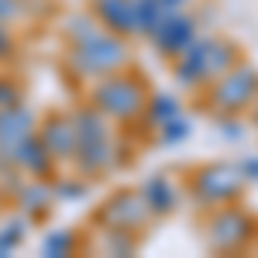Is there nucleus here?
I'll list each match as a JSON object with an SVG mask.
<instances>
[{
    "label": "nucleus",
    "instance_id": "1",
    "mask_svg": "<svg viewBox=\"0 0 258 258\" xmlns=\"http://www.w3.org/2000/svg\"><path fill=\"white\" fill-rule=\"evenodd\" d=\"M145 100H148V83L127 66L93 80V90H90V103L117 124H131L135 117H141Z\"/></svg>",
    "mask_w": 258,
    "mask_h": 258
},
{
    "label": "nucleus",
    "instance_id": "2",
    "mask_svg": "<svg viewBox=\"0 0 258 258\" xmlns=\"http://www.w3.org/2000/svg\"><path fill=\"white\" fill-rule=\"evenodd\" d=\"M66 66H69V73H73L76 80L93 83V80H100V76L120 69V66H127V45H124L120 35L100 31V35H93L90 41L73 45Z\"/></svg>",
    "mask_w": 258,
    "mask_h": 258
},
{
    "label": "nucleus",
    "instance_id": "3",
    "mask_svg": "<svg viewBox=\"0 0 258 258\" xmlns=\"http://www.w3.org/2000/svg\"><path fill=\"white\" fill-rule=\"evenodd\" d=\"M248 179L241 176L238 162H207L193 169L189 176V197L197 207H224V203H238L244 193Z\"/></svg>",
    "mask_w": 258,
    "mask_h": 258
},
{
    "label": "nucleus",
    "instance_id": "4",
    "mask_svg": "<svg viewBox=\"0 0 258 258\" xmlns=\"http://www.w3.org/2000/svg\"><path fill=\"white\" fill-rule=\"evenodd\" d=\"M207 86H210L207 97H203L207 110H214L217 117L220 114H241L258 100V69L241 59L238 66H231L224 76H217Z\"/></svg>",
    "mask_w": 258,
    "mask_h": 258
},
{
    "label": "nucleus",
    "instance_id": "5",
    "mask_svg": "<svg viewBox=\"0 0 258 258\" xmlns=\"http://www.w3.org/2000/svg\"><path fill=\"white\" fill-rule=\"evenodd\" d=\"M207 244L210 251L217 255H234V251H244L258 234V220L241 210L238 203H224V207H214V214L207 217Z\"/></svg>",
    "mask_w": 258,
    "mask_h": 258
},
{
    "label": "nucleus",
    "instance_id": "6",
    "mask_svg": "<svg viewBox=\"0 0 258 258\" xmlns=\"http://www.w3.org/2000/svg\"><path fill=\"white\" fill-rule=\"evenodd\" d=\"M148 207L138 189H117L93 210V227L107 231V227H127V231H141L148 224Z\"/></svg>",
    "mask_w": 258,
    "mask_h": 258
},
{
    "label": "nucleus",
    "instance_id": "7",
    "mask_svg": "<svg viewBox=\"0 0 258 258\" xmlns=\"http://www.w3.org/2000/svg\"><path fill=\"white\" fill-rule=\"evenodd\" d=\"M200 35V24L193 14H186V11H176V14H165L159 24V31L152 35V45H155V52H159L162 59H176L179 52L189 45V41Z\"/></svg>",
    "mask_w": 258,
    "mask_h": 258
},
{
    "label": "nucleus",
    "instance_id": "8",
    "mask_svg": "<svg viewBox=\"0 0 258 258\" xmlns=\"http://www.w3.org/2000/svg\"><path fill=\"white\" fill-rule=\"evenodd\" d=\"M35 135L41 138V145L48 148V155L55 162H69L76 152V131H73V117L69 110H52L35 124Z\"/></svg>",
    "mask_w": 258,
    "mask_h": 258
},
{
    "label": "nucleus",
    "instance_id": "9",
    "mask_svg": "<svg viewBox=\"0 0 258 258\" xmlns=\"http://www.w3.org/2000/svg\"><path fill=\"white\" fill-rule=\"evenodd\" d=\"M214 45V35H197L176 59H172V76L182 90H200L203 86V66H207V52Z\"/></svg>",
    "mask_w": 258,
    "mask_h": 258
},
{
    "label": "nucleus",
    "instance_id": "10",
    "mask_svg": "<svg viewBox=\"0 0 258 258\" xmlns=\"http://www.w3.org/2000/svg\"><path fill=\"white\" fill-rule=\"evenodd\" d=\"M73 165L83 179L103 176L107 169L117 165V138H100V141H76V152H73Z\"/></svg>",
    "mask_w": 258,
    "mask_h": 258
},
{
    "label": "nucleus",
    "instance_id": "11",
    "mask_svg": "<svg viewBox=\"0 0 258 258\" xmlns=\"http://www.w3.org/2000/svg\"><path fill=\"white\" fill-rule=\"evenodd\" d=\"M11 159H14V165H18V169L31 172L35 179H52V176H55V165H59V162L48 155V148L41 145V138L35 135V131L14 141Z\"/></svg>",
    "mask_w": 258,
    "mask_h": 258
},
{
    "label": "nucleus",
    "instance_id": "12",
    "mask_svg": "<svg viewBox=\"0 0 258 258\" xmlns=\"http://www.w3.org/2000/svg\"><path fill=\"white\" fill-rule=\"evenodd\" d=\"M138 193L145 197V207H148V214H152V217H169V214H176V207H179V189H176V182L165 176V172L148 176V179L138 186Z\"/></svg>",
    "mask_w": 258,
    "mask_h": 258
},
{
    "label": "nucleus",
    "instance_id": "13",
    "mask_svg": "<svg viewBox=\"0 0 258 258\" xmlns=\"http://www.w3.org/2000/svg\"><path fill=\"white\" fill-rule=\"evenodd\" d=\"M14 200H18L21 214H24L28 220H45L48 214H52V207H55L52 182H48V179H28V182H21Z\"/></svg>",
    "mask_w": 258,
    "mask_h": 258
},
{
    "label": "nucleus",
    "instance_id": "14",
    "mask_svg": "<svg viewBox=\"0 0 258 258\" xmlns=\"http://www.w3.org/2000/svg\"><path fill=\"white\" fill-rule=\"evenodd\" d=\"M93 18L110 35H135V11L131 0H93Z\"/></svg>",
    "mask_w": 258,
    "mask_h": 258
},
{
    "label": "nucleus",
    "instance_id": "15",
    "mask_svg": "<svg viewBox=\"0 0 258 258\" xmlns=\"http://www.w3.org/2000/svg\"><path fill=\"white\" fill-rule=\"evenodd\" d=\"M35 124H38V117H35L24 103L4 107V110H0V148L11 155L14 141L24 138V135H31V131H35Z\"/></svg>",
    "mask_w": 258,
    "mask_h": 258
},
{
    "label": "nucleus",
    "instance_id": "16",
    "mask_svg": "<svg viewBox=\"0 0 258 258\" xmlns=\"http://www.w3.org/2000/svg\"><path fill=\"white\" fill-rule=\"evenodd\" d=\"M244 59L241 55V45L231 38H214V45H210V52H207V66H203V86L207 83H214L217 76H224L231 66H238V62Z\"/></svg>",
    "mask_w": 258,
    "mask_h": 258
},
{
    "label": "nucleus",
    "instance_id": "17",
    "mask_svg": "<svg viewBox=\"0 0 258 258\" xmlns=\"http://www.w3.org/2000/svg\"><path fill=\"white\" fill-rule=\"evenodd\" d=\"M179 114H182V103H179L176 93H148L145 110H141L145 124H152V127H162L165 120L179 117Z\"/></svg>",
    "mask_w": 258,
    "mask_h": 258
},
{
    "label": "nucleus",
    "instance_id": "18",
    "mask_svg": "<svg viewBox=\"0 0 258 258\" xmlns=\"http://www.w3.org/2000/svg\"><path fill=\"white\" fill-rule=\"evenodd\" d=\"M83 244V234L73 231V227H59V231H48L45 241H41V255L45 258H69L76 255Z\"/></svg>",
    "mask_w": 258,
    "mask_h": 258
},
{
    "label": "nucleus",
    "instance_id": "19",
    "mask_svg": "<svg viewBox=\"0 0 258 258\" xmlns=\"http://www.w3.org/2000/svg\"><path fill=\"white\" fill-rule=\"evenodd\" d=\"M131 11H135V35H141V38H152L165 18L159 0H131Z\"/></svg>",
    "mask_w": 258,
    "mask_h": 258
},
{
    "label": "nucleus",
    "instance_id": "20",
    "mask_svg": "<svg viewBox=\"0 0 258 258\" xmlns=\"http://www.w3.org/2000/svg\"><path fill=\"white\" fill-rule=\"evenodd\" d=\"M103 234V255H135L138 251V241H141V231H127V227H107L100 231Z\"/></svg>",
    "mask_w": 258,
    "mask_h": 258
},
{
    "label": "nucleus",
    "instance_id": "21",
    "mask_svg": "<svg viewBox=\"0 0 258 258\" xmlns=\"http://www.w3.org/2000/svg\"><path fill=\"white\" fill-rule=\"evenodd\" d=\"M28 224H31V220L24 217V214H21V217H11V220H4V224H0V258L14 255V251L21 248V241L28 238Z\"/></svg>",
    "mask_w": 258,
    "mask_h": 258
},
{
    "label": "nucleus",
    "instance_id": "22",
    "mask_svg": "<svg viewBox=\"0 0 258 258\" xmlns=\"http://www.w3.org/2000/svg\"><path fill=\"white\" fill-rule=\"evenodd\" d=\"M193 135V124H189V117H172V120H165L159 127V145L162 148H176V145H182V141Z\"/></svg>",
    "mask_w": 258,
    "mask_h": 258
},
{
    "label": "nucleus",
    "instance_id": "23",
    "mask_svg": "<svg viewBox=\"0 0 258 258\" xmlns=\"http://www.w3.org/2000/svg\"><path fill=\"white\" fill-rule=\"evenodd\" d=\"M103 28L97 24V18H90V14H73V18L66 21V35L73 45H80V41H90L93 35H100Z\"/></svg>",
    "mask_w": 258,
    "mask_h": 258
},
{
    "label": "nucleus",
    "instance_id": "24",
    "mask_svg": "<svg viewBox=\"0 0 258 258\" xmlns=\"http://www.w3.org/2000/svg\"><path fill=\"white\" fill-rule=\"evenodd\" d=\"M48 182H52V197L55 200H66V203H76V200H83L86 197V193H90V182H86V179H48Z\"/></svg>",
    "mask_w": 258,
    "mask_h": 258
},
{
    "label": "nucleus",
    "instance_id": "25",
    "mask_svg": "<svg viewBox=\"0 0 258 258\" xmlns=\"http://www.w3.org/2000/svg\"><path fill=\"white\" fill-rule=\"evenodd\" d=\"M14 103H24V90L14 76H0V110L4 107H14Z\"/></svg>",
    "mask_w": 258,
    "mask_h": 258
},
{
    "label": "nucleus",
    "instance_id": "26",
    "mask_svg": "<svg viewBox=\"0 0 258 258\" xmlns=\"http://www.w3.org/2000/svg\"><path fill=\"white\" fill-rule=\"evenodd\" d=\"M217 131L224 135V138H231V141H241V135H244V127L234 120V114H220L217 117Z\"/></svg>",
    "mask_w": 258,
    "mask_h": 258
},
{
    "label": "nucleus",
    "instance_id": "27",
    "mask_svg": "<svg viewBox=\"0 0 258 258\" xmlns=\"http://www.w3.org/2000/svg\"><path fill=\"white\" fill-rule=\"evenodd\" d=\"M24 14V0H0V24H11Z\"/></svg>",
    "mask_w": 258,
    "mask_h": 258
},
{
    "label": "nucleus",
    "instance_id": "28",
    "mask_svg": "<svg viewBox=\"0 0 258 258\" xmlns=\"http://www.w3.org/2000/svg\"><path fill=\"white\" fill-rule=\"evenodd\" d=\"M14 48H18V41H14V31H11L7 24H0V62L11 59V55H14Z\"/></svg>",
    "mask_w": 258,
    "mask_h": 258
},
{
    "label": "nucleus",
    "instance_id": "29",
    "mask_svg": "<svg viewBox=\"0 0 258 258\" xmlns=\"http://www.w3.org/2000/svg\"><path fill=\"white\" fill-rule=\"evenodd\" d=\"M238 169H241V176L248 179V182H258V155H248V159H241V162H238Z\"/></svg>",
    "mask_w": 258,
    "mask_h": 258
},
{
    "label": "nucleus",
    "instance_id": "30",
    "mask_svg": "<svg viewBox=\"0 0 258 258\" xmlns=\"http://www.w3.org/2000/svg\"><path fill=\"white\" fill-rule=\"evenodd\" d=\"M162 4V11H165V14H176V11H186V4H189V0H159Z\"/></svg>",
    "mask_w": 258,
    "mask_h": 258
},
{
    "label": "nucleus",
    "instance_id": "31",
    "mask_svg": "<svg viewBox=\"0 0 258 258\" xmlns=\"http://www.w3.org/2000/svg\"><path fill=\"white\" fill-rule=\"evenodd\" d=\"M251 107H255V114H251V117H255V127H258V100L251 103Z\"/></svg>",
    "mask_w": 258,
    "mask_h": 258
}]
</instances>
